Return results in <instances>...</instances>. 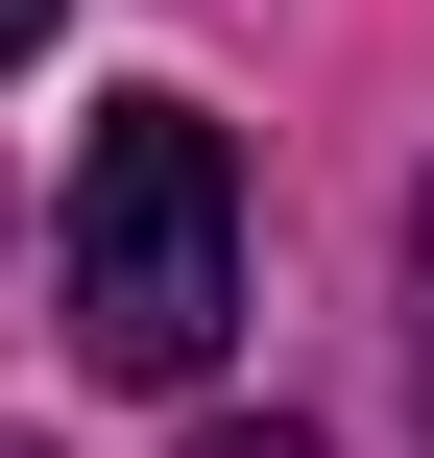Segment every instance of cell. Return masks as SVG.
<instances>
[{
	"label": "cell",
	"mask_w": 434,
	"mask_h": 458,
	"mask_svg": "<svg viewBox=\"0 0 434 458\" xmlns=\"http://www.w3.org/2000/svg\"><path fill=\"white\" fill-rule=\"evenodd\" d=\"M0 458H24V435H0Z\"/></svg>",
	"instance_id": "obj_4"
},
{
	"label": "cell",
	"mask_w": 434,
	"mask_h": 458,
	"mask_svg": "<svg viewBox=\"0 0 434 458\" xmlns=\"http://www.w3.org/2000/svg\"><path fill=\"white\" fill-rule=\"evenodd\" d=\"M411 242H434V217H411Z\"/></svg>",
	"instance_id": "obj_5"
},
{
	"label": "cell",
	"mask_w": 434,
	"mask_h": 458,
	"mask_svg": "<svg viewBox=\"0 0 434 458\" xmlns=\"http://www.w3.org/2000/svg\"><path fill=\"white\" fill-rule=\"evenodd\" d=\"M48 24H72V0H0V48H48Z\"/></svg>",
	"instance_id": "obj_3"
},
{
	"label": "cell",
	"mask_w": 434,
	"mask_h": 458,
	"mask_svg": "<svg viewBox=\"0 0 434 458\" xmlns=\"http://www.w3.org/2000/svg\"><path fill=\"white\" fill-rule=\"evenodd\" d=\"M193 458H314V435H290V411H266V435H193Z\"/></svg>",
	"instance_id": "obj_2"
},
{
	"label": "cell",
	"mask_w": 434,
	"mask_h": 458,
	"mask_svg": "<svg viewBox=\"0 0 434 458\" xmlns=\"http://www.w3.org/2000/svg\"><path fill=\"white\" fill-rule=\"evenodd\" d=\"M217 314H242V145L193 97H97V145H72V362L97 386H217Z\"/></svg>",
	"instance_id": "obj_1"
}]
</instances>
